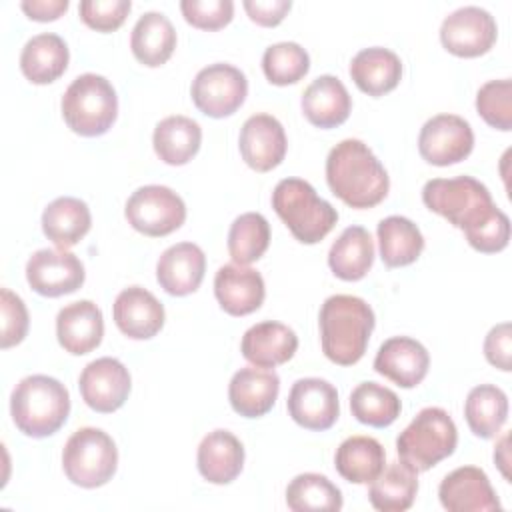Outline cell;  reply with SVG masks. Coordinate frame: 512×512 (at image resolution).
<instances>
[{"instance_id": "6da1fadb", "label": "cell", "mask_w": 512, "mask_h": 512, "mask_svg": "<svg viewBox=\"0 0 512 512\" xmlns=\"http://www.w3.org/2000/svg\"><path fill=\"white\" fill-rule=\"evenodd\" d=\"M422 202L460 228L474 250L494 254L508 246L510 220L480 180L472 176L428 180L422 188Z\"/></svg>"}, {"instance_id": "7a4b0ae2", "label": "cell", "mask_w": 512, "mask_h": 512, "mask_svg": "<svg viewBox=\"0 0 512 512\" xmlns=\"http://www.w3.org/2000/svg\"><path fill=\"white\" fill-rule=\"evenodd\" d=\"M326 182L332 194L350 208H372L386 198L390 188L386 168L358 138H346L330 150Z\"/></svg>"}, {"instance_id": "3957f363", "label": "cell", "mask_w": 512, "mask_h": 512, "mask_svg": "<svg viewBox=\"0 0 512 512\" xmlns=\"http://www.w3.org/2000/svg\"><path fill=\"white\" fill-rule=\"evenodd\" d=\"M318 324L326 358L338 366H352L364 356L376 318L366 300L334 294L324 300Z\"/></svg>"}, {"instance_id": "277c9868", "label": "cell", "mask_w": 512, "mask_h": 512, "mask_svg": "<svg viewBox=\"0 0 512 512\" xmlns=\"http://www.w3.org/2000/svg\"><path fill=\"white\" fill-rule=\"evenodd\" d=\"M10 414L22 434L30 438L52 436L70 414L68 388L46 374L26 376L12 390Z\"/></svg>"}, {"instance_id": "5b68a950", "label": "cell", "mask_w": 512, "mask_h": 512, "mask_svg": "<svg viewBox=\"0 0 512 512\" xmlns=\"http://www.w3.org/2000/svg\"><path fill=\"white\" fill-rule=\"evenodd\" d=\"M272 208L302 244L320 242L338 222L336 208L302 178L280 180L272 192Z\"/></svg>"}, {"instance_id": "8992f818", "label": "cell", "mask_w": 512, "mask_h": 512, "mask_svg": "<svg viewBox=\"0 0 512 512\" xmlns=\"http://www.w3.org/2000/svg\"><path fill=\"white\" fill-rule=\"evenodd\" d=\"M62 118L68 128L80 136L94 138L106 134L118 116V96L110 80L100 74H80L66 88Z\"/></svg>"}, {"instance_id": "52a82bcc", "label": "cell", "mask_w": 512, "mask_h": 512, "mask_svg": "<svg viewBox=\"0 0 512 512\" xmlns=\"http://www.w3.org/2000/svg\"><path fill=\"white\" fill-rule=\"evenodd\" d=\"M458 430L444 408H422L398 434L396 452L404 464L416 472H426L440 460L454 454Z\"/></svg>"}, {"instance_id": "ba28073f", "label": "cell", "mask_w": 512, "mask_h": 512, "mask_svg": "<svg viewBox=\"0 0 512 512\" xmlns=\"http://www.w3.org/2000/svg\"><path fill=\"white\" fill-rule=\"evenodd\" d=\"M62 468L66 478L80 488L104 486L118 468V448L100 428H78L64 444Z\"/></svg>"}, {"instance_id": "9c48e42d", "label": "cell", "mask_w": 512, "mask_h": 512, "mask_svg": "<svg viewBox=\"0 0 512 512\" xmlns=\"http://www.w3.org/2000/svg\"><path fill=\"white\" fill-rule=\"evenodd\" d=\"M128 224L144 236H168L186 220L184 200L168 186L148 184L136 188L124 206Z\"/></svg>"}, {"instance_id": "30bf717a", "label": "cell", "mask_w": 512, "mask_h": 512, "mask_svg": "<svg viewBox=\"0 0 512 512\" xmlns=\"http://www.w3.org/2000/svg\"><path fill=\"white\" fill-rule=\"evenodd\" d=\"M190 96L202 114L210 118H226L244 104L248 96V80L240 68L216 62L194 76Z\"/></svg>"}, {"instance_id": "8fae6325", "label": "cell", "mask_w": 512, "mask_h": 512, "mask_svg": "<svg viewBox=\"0 0 512 512\" xmlns=\"http://www.w3.org/2000/svg\"><path fill=\"white\" fill-rule=\"evenodd\" d=\"M498 36L494 16L480 6H462L450 12L440 26L442 46L460 58L486 54Z\"/></svg>"}, {"instance_id": "7c38bea8", "label": "cell", "mask_w": 512, "mask_h": 512, "mask_svg": "<svg viewBox=\"0 0 512 512\" xmlns=\"http://www.w3.org/2000/svg\"><path fill=\"white\" fill-rule=\"evenodd\" d=\"M474 132L468 120L456 114H436L424 122L418 136L420 156L434 166L458 164L470 156Z\"/></svg>"}, {"instance_id": "4fadbf2b", "label": "cell", "mask_w": 512, "mask_h": 512, "mask_svg": "<svg viewBox=\"0 0 512 512\" xmlns=\"http://www.w3.org/2000/svg\"><path fill=\"white\" fill-rule=\"evenodd\" d=\"M84 278V264L64 248L36 250L26 262V280L40 296L58 298L72 294L84 284Z\"/></svg>"}, {"instance_id": "5bb4252c", "label": "cell", "mask_w": 512, "mask_h": 512, "mask_svg": "<svg viewBox=\"0 0 512 512\" xmlns=\"http://www.w3.org/2000/svg\"><path fill=\"white\" fill-rule=\"evenodd\" d=\"M78 388L86 406L94 412L110 414L122 408L128 400L132 380L128 368L120 360L102 356L82 370Z\"/></svg>"}, {"instance_id": "9a60e30c", "label": "cell", "mask_w": 512, "mask_h": 512, "mask_svg": "<svg viewBox=\"0 0 512 512\" xmlns=\"http://www.w3.org/2000/svg\"><path fill=\"white\" fill-rule=\"evenodd\" d=\"M288 414L292 420L314 432L334 426L340 416V402L334 384L322 378H300L288 394Z\"/></svg>"}, {"instance_id": "2e32d148", "label": "cell", "mask_w": 512, "mask_h": 512, "mask_svg": "<svg viewBox=\"0 0 512 512\" xmlns=\"http://www.w3.org/2000/svg\"><path fill=\"white\" fill-rule=\"evenodd\" d=\"M438 498L448 512H488L500 510V500L478 466H460L444 476L438 486Z\"/></svg>"}, {"instance_id": "e0dca14e", "label": "cell", "mask_w": 512, "mask_h": 512, "mask_svg": "<svg viewBox=\"0 0 512 512\" xmlns=\"http://www.w3.org/2000/svg\"><path fill=\"white\" fill-rule=\"evenodd\" d=\"M238 146L244 162L252 170L268 172L284 160L288 140L278 118L272 114H254L242 124Z\"/></svg>"}, {"instance_id": "ac0fdd59", "label": "cell", "mask_w": 512, "mask_h": 512, "mask_svg": "<svg viewBox=\"0 0 512 512\" xmlns=\"http://www.w3.org/2000/svg\"><path fill=\"white\" fill-rule=\"evenodd\" d=\"M428 366V350L408 336H392L384 340L374 358V370L400 388L418 386L426 378Z\"/></svg>"}, {"instance_id": "d6986e66", "label": "cell", "mask_w": 512, "mask_h": 512, "mask_svg": "<svg viewBox=\"0 0 512 512\" xmlns=\"http://www.w3.org/2000/svg\"><path fill=\"white\" fill-rule=\"evenodd\" d=\"M118 330L132 340H148L164 326V306L142 286L124 288L112 306Z\"/></svg>"}, {"instance_id": "ffe728a7", "label": "cell", "mask_w": 512, "mask_h": 512, "mask_svg": "<svg viewBox=\"0 0 512 512\" xmlns=\"http://www.w3.org/2000/svg\"><path fill=\"white\" fill-rule=\"evenodd\" d=\"M214 294L224 312L246 316L262 306L266 286L258 270L242 264H224L214 276Z\"/></svg>"}, {"instance_id": "44dd1931", "label": "cell", "mask_w": 512, "mask_h": 512, "mask_svg": "<svg viewBox=\"0 0 512 512\" xmlns=\"http://www.w3.org/2000/svg\"><path fill=\"white\" fill-rule=\"evenodd\" d=\"M206 256L194 242H178L166 248L156 264V280L170 296H188L202 284Z\"/></svg>"}, {"instance_id": "7402d4cb", "label": "cell", "mask_w": 512, "mask_h": 512, "mask_svg": "<svg viewBox=\"0 0 512 512\" xmlns=\"http://www.w3.org/2000/svg\"><path fill=\"white\" fill-rule=\"evenodd\" d=\"M56 336L60 346L74 356L92 352L104 336L102 310L92 300H78L64 306L56 316Z\"/></svg>"}, {"instance_id": "603a6c76", "label": "cell", "mask_w": 512, "mask_h": 512, "mask_svg": "<svg viewBox=\"0 0 512 512\" xmlns=\"http://www.w3.org/2000/svg\"><path fill=\"white\" fill-rule=\"evenodd\" d=\"M296 350V332L276 320H264L250 326L240 342L242 356L258 368H276L288 362Z\"/></svg>"}, {"instance_id": "cb8c5ba5", "label": "cell", "mask_w": 512, "mask_h": 512, "mask_svg": "<svg viewBox=\"0 0 512 512\" xmlns=\"http://www.w3.org/2000/svg\"><path fill=\"white\" fill-rule=\"evenodd\" d=\"M280 378L274 370L258 366L240 368L228 384V400L236 414L244 418H260L268 414L278 398Z\"/></svg>"}, {"instance_id": "d4e9b609", "label": "cell", "mask_w": 512, "mask_h": 512, "mask_svg": "<svg viewBox=\"0 0 512 512\" xmlns=\"http://www.w3.org/2000/svg\"><path fill=\"white\" fill-rule=\"evenodd\" d=\"M196 464L204 480L212 484H230L242 472L244 446L232 432L222 428L212 430L198 446Z\"/></svg>"}, {"instance_id": "484cf974", "label": "cell", "mask_w": 512, "mask_h": 512, "mask_svg": "<svg viewBox=\"0 0 512 512\" xmlns=\"http://www.w3.org/2000/svg\"><path fill=\"white\" fill-rule=\"evenodd\" d=\"M302 112L318 128H336L348 120L352 98L346 86L332 74L318 76L302 94Z\"/></svg>"}, {"instance_id": "4316f807", "label": "cell", "mask_w": 512, "mask_h": 512, "mask_svg": "<svg viewBox=\"0 0 512 512\" xmlns=\"http://www.w3.org/2000/svg\"><path fill=\"white\" fill-rule=\"evenodd\" d=\"M350 76L364 94L378 98L392 92L400 84L402 62L398 54L388 48H364L352 58Z\"/></svg>"}, {"instance_id": "83f0119b", "label": "cell", "mask_w": 512, "mask_h": 512, "mask_svg": "<svg viewBox=\"0 0 512 512\" xmlns=\"http://www.w3.org/2000/svg\"><path fill=\"white\" fill-rule=\"evenodd\" d=\"M70 52L66 42L54 32L32 36L20 52V70L32 84H50L68 68Z\"/></svg>"}, {"instance_id": "f1b7e54d", "label": "cell", "mask_w": 512, "mask_h": 512, "mask_svg": "<svg viewBox=\"0 0 512 512\" xmlns=\"http://www.w3.org/2000/svg\"><path fill=\"white\" fill-rule=\"evenodd\" d=\"M90 226L92 216L88 204L74 196H60L42 212V232L64 250L76 246L88 234Z\"/></svg>"}, {"instance_id": "f546056e", "label": "cell", "mask_w": 512, "mask_h": 512, "mask_svg": "<svg viewBox=\"0 0 512 512\" xmlns=\"http://www.w3.org/2000/svg\"><path fill=\"white\" fill-rule=\"evenodd\" d=\"M130 48L134 58L150 68L168 62L176 48V30L162 12H144L130 34Z\"/></svg>"}, {"instance_id": "4dcf8cb0", "label": "cell", "mask_w": 512, "mask_h": 512, "mask_svg": "<svg viewBox=\"0 0 512 512\" xmlns=\"http://www.w3.org/2000/svg\"><path fill=\"white\" fill-rule=\"evenodd\" d=\"M202 142V128L196 120L188 116H166L160 120L152 134L154 152L158 158L170 166H182L190 162Z\"/></svg>"}, {"instance_id": "1f68e13d", "label": "cell", "mask_w": 512, "mask_h": 512, "mask_svg": "<svg viewBox=\"0 0 512 512\" xmlns=\"http://www.w3.org/2000/svg\"><path fill=\"white\" fill-rule=\"evenodd\" d=\"M374 264V242L364 226H348L328 252V266L336 278L354 282L368 274Z\"/></svg>"}, {"instance_id": "d6a6232c", "label": "cell", "mask_w": 512, "mask_h": 512, "mask_svg": "<svg viewBox=\"0 0 512 512\" xmlns=\"http://www.w3.org/2000/svg\"><path fill=\"white\" fill-rule=\"evenodd\" d=\"M386 452L382 444L372 436H350L338 448L334 456L336 472L352 484H368L382 470Z\"/></svg>"}, {"instance_id": "836d02e7", "label": "cell", "mask_w": 512, "mask_h": 512, "mask_svg": "<svg viewBox=\"0 0 512 512\" xmlns=\"http://www.w3.org/2000/svg\"><path fill=\"white\" fill-rule=\"evenodd\" d=\"M418 472L408 464L392 462L370 482L368 500L380 512H404L414 504Z\"/></svg>"}, {"instance_id": "e575fe53", "label": "cell", "mask_w": 512, "mask_h": 512, "mask_svg": "<svg viewBox=\"0 0 512 512\" xmlns=\"http://www.w3.org/2000/svg\"><path fill=\"white\" fill-rule=\"evenodd\" d=\"M376 234L380 258L388 268H400L416 262L424 250V236L420 228L404 216H388L380 220Z\"/></svg>"}, {"instance_id": "d590c367", "label": "cell", "mask_w": 512, "mask_h": 512, "mask_svg": "<svg viewBox=\"0 0 512 512\" xmlns=\"http://www.w3.org/2000/svg\"><path fill=\"white\" fill-rule=\"evenodd\" d=\"M464 418L478 438H494L508 418V396L494 384L474 386L464 402Z\"/></svg>"}, {"instance_id": "8d00e7d4", "label": "cell", "mask_w": 512, "mask_h": 512, "mask_svg": "<svg viewBox=\"0 0 512 512\" xmlns=\"http://www.w3.org/2000/svg\"><path fill=\"white\" fill-rule=\"evenodd\" d=\"M286 504L294 512H338L342 508V492L324 474L304 472L290 480Z\"/></svg>"}, {"instance_id": "74e56055", "label": "cell", "mask_w": 512, "mask_h": 512, "mask_svg": "<svg viewBox=\"0 0 512 512\" xmlns=\"http://www.w3.org/2000/svg\"><path fill=\"white\" fill-rule=\"evenodd\" d=\"M350 410L358 422L386 428L400 416L402 404L394 390L378 382H362L350 394Z\"/></svg>"}, {"instance_id": "f35d334b", "label": "cell", "mask_w": 512, "mask_h": 512, "mask_svg": "<svg viewBox=\"0 0 512 512\" xmlns=\"http://www.w3.org/2000/svg\"><path fill=\"white\" fill-rule=\"evenodd\" d=\"M270 244V224L260 212L240 214L228 230V252L234 264H252L264 256Z\"/></svg>"}, {"instance_id": "ab89813d", "label": "cell", "mask_w": 512, "mask_h": 512, "mask_svg": "<svg viewBox=\"0 0 512 512\" xmlns=\"http://www.w3.org/2000/svg\"><path fill=\"white\" fill-rule=\"evenodd\" d=\"M262 70L270 84H296L308 74L310 56L298 42H278L264 50Z\"/></svg>"}, {"instance_id": "60d3db41", "label": "cell", "mask_w": 512, "mask_h": 512, "mask_svg": "<svg viewBox=\"0 0 512 512\" xmlns=\"http://www.w3.org/2000/svg\"><path fill=\"white\" fill-rule=\"evenodd\" d=\"M476 110L482 120L498 130L512 128V80H490L476 94Z\"/></svg>"}, {"instance_id": "b9f144b4", "label": "cell", "mask_w": 512, "mask_h": 512, "mask_svg": "<svg viewBox=\"0 0 512 512\" xmlns=\"http://www.w3.org/2000/svg\"><path fill=\"white\" fill-rule=\"evenodd\" d=\"M130 8V0H82L78 14L92 30L112 32L124 24Z\"/></svg>"}, {"instance_id": "7bdbcfd3", "label": "cell", "mask_w": 512, "mask_h": 512, "mask_svg": "<svg viewBox=\"0 0 512 512\" xmlns=\"http://www.w3.org/2000/svg\"><path fill=\"white\" fill-rule=\"evenodd\" d=\"M180 10L188 24L200 30H220L234 16L232 0H182Z\"/></svg>"}, {"instance_id": "ee69618b", "label": "cell", "mask_w": 512, "mask_h": 512, "mask_svg": "<svg viewBox=\"0 0 512 512\" xmlns=\"http://www.w3.org/2000/svg\"><path fill=\"white\" fill-rule=\"evenodd\" d=\"M0 310H2L0 346L6 350L24 340L30 320H28V310L24 300L8 288L0 290Z\"/></svg>"}, {"instance_id": "f6af8a7d", "label": "cell", "mask_w": 512, "mask_h": 512, "mask_svg": "<svg viewBox=\"0 0 512 512\" xmlns=\"http://www.w3.org/2000/svg\"><path fill=\"white\" fill-rule=\"evenodd\" d=\"M484 356L492 366H496L504 372L512 370V326H510V322H502V324H496L494 328H490V332L486 334V340H484Z\"/></svg>"}, {"instance_id": "bcb514c9", "label": "cell", "mask_w": 512, "mask_h": 512, "mask_svg": "<svg viewBox=\"0 0 512 512\" xmlns=\"http://www.w3.org/2000/svg\"><path fill=\"white\" fill-rule=\"evenodd\" d=\"M290 8V0H244V10L250 20L260 26H278Z\"/></svg>"}, {"instance_id": "7dc6e473", "label": "cell", "mask_w": 512, "mask_h": 512, "mask_svg": "<svg viewBox=\"0 0 512 512\" xmlns=\"http://www.w3.org/2000/svg\"><path fill=\"white\" fill-rule=\"evenodd\" d=\"M20 8L30 20L50 22L68 10V0H24Z\"/></svg>"}, {"instance_id": "c3c4849f", "label": "cell", "mask_w": 512, "mask_h": 512, "mask_svg": "<svg viewBox=\"0 0 512 512\" xmlns=\"http://www.w3.org/2000/svg\"><path fill=\"white\" fill-rule=\"evenodd\" d=\"M508 440H510V436L504 434V436L500 438L496 450H494V462L498 464V468H500V472H502V476H504L506 480H510V472H508V464H510V458H508Z\"/></svg>"}]
</instances>
